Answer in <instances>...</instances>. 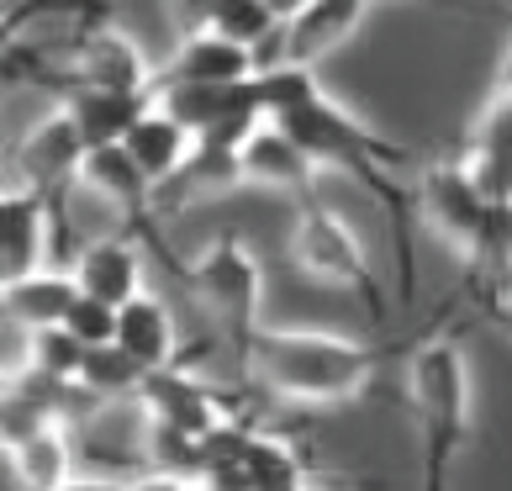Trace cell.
Returning a JSON list of instances; mask_svg holds the SVG:
<instances>
[{"mask_svg": "<svg viewBox=\"0 0 512 491\" xmlns=\"http://www.w3.org/2000/svg\"><path fill=\"white\" fill-rule=\"evenodd\" d=\"M154 80L159 74L148 69L143 48L132 43L127 32H117L111 22H90V32L74 43V69L64 74V90L74 85H111V90H143V96H154Z\"/></svg>", "mask_w": 512, "mask_h": 491, "instance_id": "30bf717a", "label": "cell"}, {"mask_svg": "<svg viewBox=\"0 0 512 491\" xmlns=\"http://www.w3.org/2000/svg\"><path fill=\"white\" fill-rule=\"evenodd\" d=\"M291 138L317 159V169H338V175H354L365 191L386 206L391 217V238H396V259H402V301H412L417 291V264H412V222H417V201L412 185H402L391 169L407 164V148L381 138L370 122H359L344 101H333L328 90H312L296 106H286L275 117Z\"/></svg>", "mask_w": 512, "mask_h": 491, "instance_id": "6da1fadb", "label": "cell"}, {"mask_svg": "<svg viewBox=\"0 0 512 491\" xmlns=\"http://www.w3.org/2000/svg\"><path fill=\"white\" fill-rule=\"evenodd\" d=\"M217 6H222V0H169V16H175V27H180V37H185V32L212 27Z\"/></svg>", "mask_w": 512, "mask_h": 491, "instance_id": "4316f807", "label": "cell"}, {"mask_svg": "<svg viewBox=\"0 0 512 491\" xmlns=\"http://www.w3.org/2000/svg\"><path fill=\"white\" fill-rule=\"evenodd\" d=\"M148 381V365H138L122 344H101L85 354V370H80V391L90 402H117V396H138Z\"/></svg>", "mask_w": 512, "mask_h": 491, "instance_id": "603a6c76", "label": "cell"}, {"mask_svg": "<svg viewBox=\"0 0 512 491\" xmlns=\"http://www.w3.org/2000/svg\"><path fill=\"white\" fill-rule=\"evenodd\" d=\"M264 6H270V11L280 16V22H291V16H296L301 6H307V0H264Z\"/></svg>", "mask_w": 512, "mask_h": 491, "instance_id": "1f68e13d", "label": "cell"}, {"mask_svg": "<svg viewBox=\"0 0 512 491\" xmlns=\"http://www.w3.org/2000/svg\"><path fill=\"white\" fill-rule=\"evenodd\" d=\"M412 201H417V222H428L449 249L470 254L481 238V222L491 212V196L481 191V180L470 175L465 159H439L412 180Z\"/></svg>", "mask_w": 512, "mask_h": 491, "instance_id": "8992f818", "label": "cell"}, {"mask_svg": "<svg viewBox=\"0 0 512 491\" xmlns=\"http://www.w3.org/2000/svg\"><path fill=\"white\" fill-rule=\"evenodd\" d=\"M90 6H106V0H90Z\"/></svg>", "mask_w": 512, "mask_h": 491, "instance_id": "e575fe53", "label": "cell"}, {"mask_svg": "<svg viewBox=\"0 0 512 491\" xmlns=\"http://www.w3.org/2000/svg\"><path fill=\"white\" fill-rule=\"evenodd\" d=\"M238 185H243V143H227V138H212V132H196L185 164L159 185V212H185V206H196V201L233 196Z\"/></svg>", "mask_w": 512, "mask_h": 491, "instance_id": "7c38bea8", "label": "cell"}, {"mask_svg": "<svg viewBox=\"0 0 512 491\" xmlns=\"http://www.w3.org/2000/svg\"><path fill=\"white\" fill-rule=\"evenodd\" d=\"M85 344L74 338L64 323L59 328H32L27 333V370L48 375V381H64V386H80V370H85Z\"/></svg>", "mask_w": 512, "mask_h": 491, "instance_id": "cb8c5ba5", "label": "cell"}, {"mask_svg": "<svg viewBox=\"0 0 512 491\" xmlns=\"http://www.w3.org/2000/svg\"><path fill=\"white\" fill-rule=\"evenodd\" d=\"M127 491H196L185 476H175V470H148L143 481H132Z\"/></svg>", "mask_w": 512, "mask_h": 491, "instance_id": "f1b7e54d", "label": "cell"}, {"mask_svg": "<svg viewBox=\"0 0 512 491\" xmlns=\"http://www.w3.org/2000/svg\"><path fill=\"white\" fill-rule=\"evenodd\" d=\"M117 344L132 354L138 365L148 370H169V365H185V349H180V328L169 307L159 296H132L127 307H117Z\"/></svg>", "mask_w": 512, "mask_h": 491, "instance_id": "ac0fdd59", "label": "cell"}, {"mask_svg": "<svg viewBox=\"0 0 512 491\" xmlns=\"http://www.w3.org/2000/svg\"><path fill=\"white\" fill-rule=\"evenodd\" d=\"M59 491H127V486L111 481V476H74V481H64Z\"/></svg>", "mask_w": 512, "mask_h": 491, "instance_id": "f546056e", "label": "cell"}, {"mask_svg": "<svg viewBox=\"0 0 512 491\" xmlns=\"http://www.w3.org/2000/svg\"><path fill=\"white\" fill-rule=\"evenodd\" d=\"M6 460L22 491H59L64 481H74V449L64 423H48L27 433L22 444H6Z\"/></svg>", "mask_w": 512, "mask_h": 491, "instance_id": "7402d4cb", "label": "cell"}, {"mask_svg": "<svg viewBox=\"0 0 512 491\" xmlns=\"http://www.w3.org/2000/svg\"><path fill=\"white\" fill-rule=\"evenodd\" d=\"M48 228H53L48 196L27 191V185H22V191L11 185V191L0 196V286L48 270V259H53Z\"/></svg>", "mask_w": 512, "mask_h": 491, "instance_id": "5bb4252c", "label": "cell"}, {"mask_svg": "<svg viewBox=\"0 0 512 491\" xmlns=\"http://www.w3.org/2000/svg\"><path fill=\"white\" fill-rule=\"evenodd\" d=\"M74 280L85 296H101L111 307H127L132 296H143V259L127 238H96L74 254Z\"/></svg>", "mask_w": 512, "mask_h": 491, "instance_id": "d6986e66", "label": "cell"}, {"mask_svg": "<svg viewBox=\"0 0 512 491\" xmlns=\"http://www.w3.org/2000/svg\"><path fill=\"white\" fill-rule=\"evenodd\" d=\"M138 407H143L148 428H169V433H185V439H206L212 428H222L233 418V402L217 396V386L191 381L180 365L148 370V381L138 391Z\"/></svg>", "mask_w": 512, "mask_h": 491, "instance_id": "ba28073f", "label": "cell"}, {"mask_svg": "<svg viewBox=\"0 0 512 491\" xmlns=\"http://www.w3.org/2000/svg\"><path fill=\"white\" fill-rule=\"evenodd\" d=\"M180 286L191 291L206 323H217V333L238 349V360L249 365L264 301V270L249 243L238 233H217L191 264H180Z\"/></svg>", "mask_w": 512, "mask_h": 491, "instance_id": "277c9868", "label": "cell"}, {"mask_svg": "<svg viewBox=\"0 0 512 491\" xmlns=\"http://www.w3.org/2000/svg\"><path fill=\"white\" fill-rule=\"evenodd\" d=\"M59 106L74 117L85 148H106V143H127V132L154 106V96H143V90H111V85H74L59 96Z\"/></svg>", "mask_w": 512, "mask_h": 491, "instance_id": "e0dca14e", "label": "cell"}, {"mask_svg": "<svg viewBox=\"0 0 512 491\" xmlns=\"http://www.w3.org/2000/svg\"><path fill=\"white\" fill-rule=\"evenodd\" d=\"M470 175L481 180V191L491 201H512V90H491L476 127L465 138Z\"/></svg>", "mask_w": 512, "mask_h": 491, "instance_id": "2e32d148", "label": "cell"}, {"mask_svg": "<svg viewBox=\"0 0 512 491\" xmlns=\"http://www.w3.org/2000/svg\"><path fill=\"white\" fill-rule=\"evenodd\" d=\"M301 491H349V486H338V481H322V476H312V481L301 486Z\"/></svg>", "mask_w": 512, "mask_h": 491, "instance_id": "d6a6232c", "label": "cell"}, {"mask_svg": "<svg viewBox=\"0 0 512 491\" xmlns=\"http://www.w3.org/2000/svg\"><path fill=\"white\" fill-rule=\"evenodd\" d=\"M191 143H196V132L185 127L169 106H148L138 127L127 132V148H132V159L143 164V175L154 180V191L175 175V169L185 164V154H191Z\"/></svg>", "mask_w": 512, "mask_h": 491, "instance_id": "44dd1931", "label": "cell"}, {"mask_svg": "<svg viewBox=\"0 0 512 491\" xmlns=\"http://www.w3.org/2000/svg\"><path fill=\"white\" fill-rule=\"evenodd\" d=\"M80 185L96 191L106 206L132 222V233H154V212H159V191L154 180L143 175V164L132 159L127 143H106V148H90L85 164H80Z\"/></svg>", "mask_w": 512, "mask_h": 491, "instance_id": "4fadbf2b", "label": "cell"}, {"mask_svg": "<svg viewBox=\"0 0 512 491\" xmlns=\"http://www.w3.org/2000/svg\"><path fill=\"white\" fill-rule=\"evenodd\" d=\"M64 328L80 338L85 349L117 344V307H111V301H101V296H85V291H80V301H74L69 317H64Z\"/></svg>", "mask_w": 512, "mask_h": 491, "instance_id": "484cf974", "label": "cell"}, {"mask_svg": "<svg viewBox=\"0 0 512 491\" xmlns=\"http://www.w3.org/2000/svg\"><path fill=\"white\" fill-rule=\"evenodd\" d=\"M280 27H286V22H280V16H275L270 6H264V0H222L217 16H212V32L233 37V43L254 48V53L270 48Z\"/></svg>", "mask_w": 512, "mask_h": 491, "instance_id": "d4e9b609", "label": "cell"}, {"mask_svg": "<svg viewBox=\"0 0 512 491\" xmlns=\"http://www.w3.org/2000/svg\"><path fill=\"white\" fill-rule=\"evenodd\" d=\"M317 175H322L317 159L275 117L259 132H249V143H243V185H254V191L307 201V196H317Z\"/></svg>", "mask_w": 512, "mask_h": 491, "instance_id": "8fae6325", "label": "cell"}, {"mask_svg": "<svg viewBox=\"0 0 512 491\" xmlns=\"http://www.w3.org/2000/svg\"><path fill=\"white\" fill-rule=\"evenodd\" d=\"M391 349L359 344L344 333H317V328H259L249 370L259 386L280 402L301 407H349L365 402L375 375L386 370Z\"/></svg>", "mask_w": 512, "mask_h": 491, "instance_id": "7a4b0ae2", "label": "cell"}, {"mask_svg": "<svg viewBox=\"0 0 512 491\" xmlns=\"http://www.w3.org/2000/svg\"><path fill=\"white\" fill-rule=\"evenodd\" d=\"M491 90H512V43L502 48V64H497V74H491Z\"/></svg>", "mask_w": 512, "mask_h": 491, "instance_id": "4dcf8cb0", "label": "cell"}, {"mask_svg": "<svg viewBox=\"0 0 512 491\" xmlns=\"http://www.w3.org/2000/svg\"><path fill=\"white\" fill-rule=\"evenodd\" d=\"M476 307H481V323H491L497 333H507V338H512V286L476 296Z\"/></svg>", "mask_w": 512, "mask_h": 491, "instance_id": "83f0119b", "label": "cell"}, {"mask_svg": "<svg viewBox=\"0 0 512 491\" xmlns=\"http://www.w3.org/2000/svg\"><path fill=\"white\" fill-rule=\"evenodd\" d=\"M0 301H6V323H22L27 333L32 328H59L69 317V307L80 301V280H74V270L48 264V270L0 286Z\"/></svg>", "mask_w": 512, "mask_h": 491, "instance_id": "ffe728a7", "label": "cell"}, {"mask_svg": "<svg viewBox=\"0 0 512 491\" xmlns=\"http://www.w3.org/2000/svg\"><path fill=\"white\" fill-rule=\"evenodd\" d=\"M196 491H217V486H206V481H201V486H196Z\"/></svg>", "mask_w": 512, "mask_h": 491, "instance_id": "836d02e7", "label": "cell"}, {"mask_svg": "<svg viewBox=\"0 0 512 491\" xmlns=\"http://www.w3.org/2000/svg\"><path fill=\"white\" fill-rule=\"evenodd\" d=\"M286 259H291V270L301 280L359 296L365 312H370V323H386V291H381V280H375L370 259H365V243H359L349 222L338 217L333 206H322L317 196H307L296 206Z\"/></svg>", "mask_w": 512, "mask_h": 491, "instance_id": "5b68a950", "label": "cell"}, {"mask_svg": "<svg viewBox=\"0 0 512 491\" xmlns=\"http://www.w3.org/2000/svg\"><path fill=\"white\" fill-rule=\"evenodd\" d=\"M85 138L74 117L64 106H53L37 127H27V138L16 143V164H22V185L48 201H64V191L80 180V164H85Z\"/></svg>", "mask_w": 512, "mask_h": 491, "instance_id": "9c48e42d", "label": "cell"}, {"mask_svg": "<svg viewBox=\"0 0 512 491\" xmlns=\"http://www.w3.org/2000/svg\"><path fill=\"white\" fill-rule=\"evenodd\" d=\"M249 74H259L254 48H243V43H233V37L201 27V32L180 37L175 59L159 69L154 90H164V85H233V80H249Z\"/></svg>", "mask_w": 512, "mask_h": 491, "instance_id": "9a60e30c", "label": "cell"}, {"mask_svg": "<svg viewBox=\"0 0 512 491\" xmlns=\"http://www.w3.org/2000/svg\"><path fill=\"white\" fill-rule=\"evenodd\" d=\"M375 0H307L286 27L275 32V43L259 53V69L291 64V69H317L328 53H338L359 32L365 11Z\"/></svg>", "mask_w": 512, "mask_h": 491, "instance_id": "52a82bcc", "label": "cell"}, {"mask_svg": "<svg viewBox=\"0 0 512 491\" xmlns=\"http://www.w3.org/2000/svg\"><path fill=\"white\" fill-rule=\"evenodd\" d=\"M407 407L417 423V449H423V491H449V465L470 444V360L454 333L412 344Z\"/></svg>", "mask_w": 512, "mask_h": 491, "instance_id": "3957f363", "label": "cell"}]
</instances>
